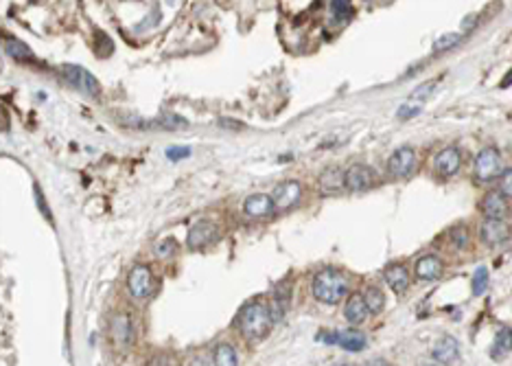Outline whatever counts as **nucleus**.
Here are the masks:
<instances>
[{
	"mask_svg": "<svg viewBox=\"0 0 512 366\" xmlns=\"http://www.w3.org/2000/svg\"><path fill=\"white\" fill-rule=\"evenodd\" d=\"M274 318L270 314V307L263 303H250L241 309L239 318H237V327L241 331V336L254 343V340H263L267 333L272 331Z\"/></svg>",
	"mask_w": 512,
	"mask_h": 366,
	"instance_id": "f257e3e1",
	"label": "nucleus"
},
{
	"mask_svg": "<svg viewBox=\"0 0 512 366\" xmlns=\"http://www.w3.org/2000/svg\"><path fill=\"white\" fill-rule=\"evenodd\" d=\"M348 294V279L337 272V270H326L318 272L313 279V296L324 305H337L341 299Z\"/></svg>",
	"mask_w": 512,
	"mask_h": 366,
	"instance_id": "f03ea898",
	"label": "nucleus"
},
{
	"mask_svg": "<svg viewBox=\"0 0 512 366\" xmlns=\"http://www.w3.org/2000/svg\"><path fill=\"white\" fill-rule=\"evenodd\" d=\"M62 77L64 82H68L72 88H77L79 92L88 94V96H99L101 88H99V82H96V77L92 75V72H88L86 68L81 66H62Z\"/></svg>",
	"mask_w": 512,
	"mask_h": 366,
	"instance_id": "7ed1b4c3",
	"label": "nucleus"
},
{
	"mask_svg": "<svg viewBox=\"0 0 512 366\" xmlns=\"http://www.w3.org/2000/svg\"><path fill=\"white\" fill-rule=\"evenodd\" d=\"M501 176V156L495 148H484L475 158V178L479 182H491Z\"/></svg>",
	"mask_w": 512,
	"mask_h": 366,
	"instance_id": "20e7f679",
	"label": "nucleus"
},
{
	"mask_svg": "<svg viewBox=\"0 0 512 366\" xmlns=\"http://www.w3.org/2000/svg\"><path fill=\"white\" fill-rule=\"evenodd\" d=\"M318 340H322V343H326V345H337L346 351H361V349H365V343H368L365 336L361 331H355V329H351V331H324V333L318 336Z\"/></svg>",
	"mask_w": 512,
	"mask_h": 366,
	"instance_id": "39448f33",
	"label": "nucleus"
},
{
	"mask_svg": "<svg viewBox=\"0 0 512 366\" xmlns=\"http://www.w3.org/2000/svg\"><path fill=\"white\" fill-rule=\"evenodd\" d=\"M127 285H130V292H132V296L144 301L149 294H152V287H154V277H152V270L147 265H134L132 267V272L127 277Z\"/></svg>",
	"mask_w": 512,
	"mask_h": 366,
	"instance_id": "423d86ee",
	"label": "nucleus"
},
{
	"mask_svg": "<svg viewBox=\"0 0 512 366\" xmlns=\"http://www.w3.org/2000/svg\"><path fill=\"white\" fill-rule=\"evenodd\" d=\"M377 184V172L372 167L357 162L346 172V189L348 191H368Z\"/></svg>",
	"mask_w": 512,
	"mask_h": 366,
	"instance_id": "0eeeda50",
	"label": "nucleus"
},
{
	"mask_svg": "<svg viewBox=\"0 0 512 366\" xmlns=\"http://www.w3.org/2000/svg\"><path fill=\"white\" fill-rule=\"evenodd\" d=\"M110 336L118 349H125L134 343V327L127 314H114L110 321Z\"/></svg>",
	"mask_w": 512,
	"mask_h": 366,
	"instance_id": "6e6552de",
	"label": "nucleus"
},
{
	"mask_svg": "<svg viewBox=\"0 0 512 366\" xmlns=\"http://www.w3.org/2000/svg\"><path fill=\"white\" fill-rule=\"evenodd\" d=\"M416 167V152L411 148H399L387 160V172L394 178H405L414 172Z\"/></svg>",
	"mask_w": 512,
	"mask_h": 366,
	"instance_id": "1a4fd4ad",
	"label": "nucleus"
},
{
	"mask_svg": "<svg viewBox=\"0 0 512 366\" xmlns=\"http://www.w3.org/2000/svg\"><path fill=\"white\" fill-rule=\"evenodd\" d=\"M302 195V187L300 182L296 180H287V182H280L274 193H272V200L276 204V209H291Z\"/></svg>",
	"mask_w": 512,
	"mask_h": 366,
	"instance_id": "9d476101",
	"label": "nucleus"
},
{
	"mask_svg": "<svg viewBox=\"0 0 512 366\" xmlns=\"http://www.w3.org/2000/svg\"><path fill=\"white\" fill-rule=\"evenodd\" d=\"M274 211H276V204L272 200V195L267 193H254L243 202V213L248 217H265V215H272Z\"/></svg>",
	"mask_w": 512,
	"mask_h": 366,
	"instance_id": "9b49d317",
	"label": "nucleus"
},
{
	"mask_svg": "<svg viewBox=\"0 0 512 366\" xmlns=\"http://www.w3.org/2000/svg\"><path fill=\"white\" fill-rule=\"evenodd\" d=\"M479 209L486 215V219H504L508 213V202L501 191H491L482 198Z\"/></svg>",
	"mask_w": 512,
	"mask_h": 366,
	"instance_id": "f8f14e48",
	"label": "nucleus"
},
{
	"mask_svg": "<svg viewBox=\"0 0 512 366\" xmlns=\"http://www.w3.org/2000/svg\"><path fill=\"white\" fill-rule=\"evenodd\" d=\"M462 165V154L457 148H447L436 156L433 167L440 176H453Z\"/></svg>",
	"mask_w": 512,
	"mask_h": 366,
	"instance_id": "ddd939ff",
	"label": "nucleus"
},
{
	"mask_svg": "<svg viewBox=\"0 0 512 366\" xmlns=\"http://www.w3.org/2000/svg\"><path fill=\"white\" fill-rule=\"evenodd\" d=\"M457 351H460L457 340H455L453 336H443V338L433 345L431 355H433V360H436L438 364H451V362H455Z\"/></svg>",
	"mask_w": 512,
	"mask_h": 366,
	"instance_id": "4468645a",
	"label": "nucleus"
},
{
	"mask_svg": "<svg viewBox=\"0 0 512 366\" xmlns=\"http://www.w3.org/2000/svg\"><path fill=\"white\" fill-rule=\"evenodd\" d=\"M443 261L436 255H425L416 261V277L423 281H438L443 277Z\"/></svg>",
	"mask_w": 512,
	"mask_h": 366,
	"instance_id": "2eb2a0df",
	"label": "nucleus"
},
{
	"mask_svg": "<svg viewBox=\"0 0 512 366\" xmlns=\"http://www.w3.org/2000/svg\"><path fill=\"white\" fill-rule=\"evenodd\" d=\"M318 184L322 193H337L346 187V172H341L339 167H329L320 174Z\"/></svg>",
	"mask_w": 512,
	"mask_h": 366,
	"instance_id": "dca6fc26",
	"label": "nucleus"
},
{
	"mask_svg": "<svg viewBox=\"0 0 512 366\" xmlns=\"http://www.w3.org/2000/svg\"><path fill=\"white\" fill-rule=\"evenodd\" d=\"M289 283H280L276 289H274V294L270 299V303H267V307H270V314H272V318L274 323L283 321V316L287 314V307H289Z\"/></svg>",
	"mask_w": 512,
	"mask_h": 366,
	"instance_id": "f3484780",
	"label": "nucleus"
},
{
	"mask_svg": "<svg viewBox=\"0 0 512 366\" xmlns=\"http://www.w3.org/2000/svg\"><path fill=\"white\" fill-rule=\"evenodd\" d=\"M482 241L486 243V246H497V243L506 241L508 237V228L506 224L501 222V219H486V222L482 224Z\"/></svg>",
	"mask_w": 512,
	"mask_h": 366,
	"instance_id": "a211bd4d",
	"label": "nucleus"
},
{
	"mask_svg": "<svg viewBox=\"0 0 512 366\" xmlns=\"http://www.w3.org/2000/svg\"><path fill=\"white\" fill-rule=\"evenodd\" d=\"M385 283L389 285V289H392L394 294H403V292H407V287H409V272H407V267L401 265V263L389 265L387 270H385Z\"/></svg>",
	"mask_w": 512,
	"mask_h": 366,
	"instance_id": "6ab92c4d",
	"label": "nucleus"
},
{
	"mask_svg": "<svg viewBox=\"0 0 512 366\" xmlns=\"http://www.w3.org/2000/svg\"><path fill=\"white\" fill-rule=\"evenodd\" d=\"M217 235V228L212 222H198L190 231H188V246L190 248H202L206 243H210Z\"/></svg>",
	"mask_w": 512,
	"mask_h": 366,
	"instance_id": "aec40b11",
	"label": "nucleus"
},
{
	"mask_svg": "<svg viewBox=\"0 0 512 366\" xmlns=\"http://www.w3.org/2000/svg\"><path fill=\"white\" fill-rule=\"evenodd\" d=\"M344 314H346V321H348L351 325H361L365 318H368L370 311H368V305H365V301H363L361 294H353V296L348 299V303H346Z\"/></svg>",
	"mask_w": 512,
	"mask_h": 366,
	"instance_id": "412c9836",
	"label": "nucleus"
},
{
	"mask_svg": "<svg viewBox=\"0 0 512 366\" xmlns=\"http://www.w3.org/2000/svg\"><path fill=\"white\" fill-rule=\"evenodd\" d=\"M212 362L215 366H237L239 364V357H237V351L232 345H217L215 347V353H212Z\"/></svg>",
	"mask_w": 512,
	"mask_h": 366,
	"instance_id": "4be33fe9",
	"label": "nucleus"
},
{
	"mask_svg": "<svg viewBox=\"0 0 512 366\" xmlns=\"http://www.w3.org/2000/svg\"><path fill=\"white\" fill-rule=\"evenodd\" d=\"M512 351V331L510 329H499L495 336V345H493V357L495 360H504L508 353Z\"/></svg>",
	"mask_w": 512,
	"mask_h": 366,
	"instance_id": "5701e85b",
	"label": "nucleus"
},
{
	"mask_svg": "<svg viewBox=\"0 0 512 366\" xmlns=\"http://www.w3.org/2000/svg\"><path fill=\"white\" fill-rule=\"evenodd\" d=\"M363 301H365V305H368V311H370V314H379V311L385 307V296H383V292H381L379 287H375V285L365 289Z\"/></svg>",
	"mask_w": 512,
	"mask_h": 366,
	"instance_id": "b1692460",
	"label": "nucleus"
},
{
	"mask_svg": "<svg viewBox=\"0 0 512 366\" xmlns=\"http://www.w3.org/2000/svg\"><path fill=\"white\" fill-rule=\"evenodd\" d=\"M7 53L16 60H22V62H31L33 60V53L29 51L27 44H22L18 40H7Z\"/></svg>",
	"mask_w": 512,
	"mask_h": 366,
	"instance_id": "393cba45",
	"label": "nucleus"
},
{
	"mask_svg": "<svg viewBox=\"0 0 512 366\" xmlns=\"http://www.w3.org/2000/svg\"><path fill=\"white\" fill-rule=\"evenodd\" d=\"M486 287H489V270H486V267H477V272L473 277V294L475 296L484 294Z\"/></svg>",
	"mask_w": 512,
	"mask_h": 366,
	"instance_id": "a878e982",
	"label": "nucleus"
},
{
	"mask_svg": "<svg viewBox=\"0 0 512 366\" xmlns=\"http://www.w3.org/2000/svg\"><path fill=\"white\" fill-rule=\"evenodd\" d=\"M460 42V33H447L443 38H438L433 44V51H449L451 46H455Z\"/></svg>",
	"mask_w": 512,
	"mask_h": 366,
	"instance_id": "bb28decb",
	"label": "nucleus"
},
{
	"mask_svg": "<svg viewBox=\"0 0 512 366\" xmlns=\"http://www.w3.org/2000/svg\"><path fill=\"white\" fill-rule=\"evenodd\" d=\"M331 9H333L335 18H351L353 16V5L346 3V0H335V3H331Z\"/></svg>",
	"mask_w": 512,
	"mask_h": 366,
	"instance_id": "cd10ccee",
	"label": "nucleus"
},
{
	"mask_svg": "<svg viewBox=\"0 0 512 366\" xmlns=\"http://www.w3.org/2000/svg\"><path fill=\"white\" fill-rule=\"evenodd\" d=\"M499 191L504 193V198H512V169H506L499 176Z\"/></svg>",
	"mask_w": 512,
	"mask_h": 366,
	"instance_id": "c85d7f7f",
	"label": "nucleus"
},
{
	"mask_svg": "<svg viewBox=\"0 0 512 366\" xmlns=\"http://www.w3.org/2000/svg\"><path fill=\"white\" fill-rule=\"evenodd\" d=\"M451 239H453V243L457 248H465L467 243H469V233H467V226H455L453 231H451Z\"/></svg>",
	"mask_w": 512,
	"mask_h": 366,
	"instance_id": "c756f323",
	"label": "nucleus"
},
{
	"mask_svg": "<svg viewBox=\"0 0 512 366\" xmlns=\"http://www.w3.org/2000/svg\"><path fill=\"white\" fill-rule=\"evenodd\" d=\"M176 253V241L173 239H166V241H160L158 243V246H156V255L158 257H171V255H173Z\"/></svg>",
	"mask_w": 512,
	"mask_h": 366,
	"instance_id": "7c9ffc66",
	"label": "nucleus"
},
{
	"mask_svg": "<svg viewBox=\"0 0 512 366\" xmlns=\"http://www.w3.org/2000/svg\"><path fill=\"white\" fill-rule=\"evenodd\" d=\"M436 79L433 82H427V84H423V88H419V90H414V94H411V99H423V96H429L431 92H433V88H436Z\"/></svg>",
	"mask_w": 512,
	"mask_h": 366,
	"instance_id": "2f4dec72",
	"label": "nucleus"
},
{
	"mask_svg": "<svg viewBox=\"0 0 512 366\" xmlns=\"http://www.w3.org/2000/svg\"><path fill=\"white\" fill-rule=\"evenodd\" d=\"M166 156H169V160H180V158L190 156V150L188 148H169Z\"/></svg>",
	"mask_w": 512,
	"mask_h": 366,
	"instance_id": "473e14b6",
	"label": "nucleus"
},
{
	"mask_svg": "<svg viewBox=\"0 0 512 366\" xmlns=\"http://www.w3.org/2000/svg\"><path fill=\"white\" fill-rule=\"evenodd\" d=\"M147 366H176V362H173V357H171V355H156V357L149 360Z\"/></svg>",
	"mask_w": 512,
	"mask_h": 366,
	"instance_id": "72a5a7b5",
	"label": "nucleus"
},
{
	"mask_svg": "<svg viewBox=\"0 0 512 366\" xmlns=\"http://www.w3.org/2000/svg\"><path fill=\"white\" fill-rule=\"evenodd\" d=\"M419 112H421L419 106H403V108L399 110V116L405 118V116H414V114H419Z\"/></svg>",
	"mask_w": 512,
	"mask_h": 366,
	"instance_id": "f704fd0d",
	"label": "nucleus"
},
{
	"mask_svg": "<svg viewBox=\"0 0 512 366\" xmlns=\"http://www.w3.org/2000/svg\"><path fill=\"white\" fill-rule=\"evenodd\" d=\"M365 366H389V362H385V360H372V362H368Z\"/></svg>",
	"mask_w": 512,
	"mask_h": 366,
	"instance_id": "c9c22d12",
	"label": "nucleus"
},
{
	"mask_svg": "<svg viewBox=\"0 0 512 366\" xmlns=\"http://www.w3.org/2000/svg\"><path fill=\"white\" fill-rule=\"evenodd\" d=\"M510 82H512V70L508 72V75L504 77V82H501V86H510Z\"/></svg>",
	"mask_w": 512,
	"mask_h": 366,
	"instance_id": "e433bc0d",
	"label": "nucleus"
},
{
	"mask_svg": "<svg viewBox=\"0 0 512 366\" xmlns=\"http://www.w3.org/2000/svg\"><path fill=\"white\" fill-rule=\"evenodd\" d=\"M190 366H206V362H204L202 357H198V360H193V362H190Z\"/></svg>",
	"mask_w": 512,
	"mask_h": 366,
	"instance_id": "4c0bfd02",
	"label": "nucleus"
},
{
	"mask_svg": "<svg viewBox=\"0 0 512 366\" xmlns=\"http://www.w3.org/2000/svg\"><path fill=\"white\" fill-rule=\"evenodd\" d=\"M333 366H353V364H346V362H341V364H333Z\"/></svg>",
	"mask_w": 512,
	"mask_h": 366,
	"instance_id": "58836bf2",
	"label": "nucleus"
},
{
	"mask_svg": "<svg viewBox=\"0 0 512 366\" xmlns=\"http://www.w3.org/2000/svg\"><path fill=\"white\" fill-rule=\"evenodd\" d=\"M421 366H438V364H421Z\"/></svg>",
	"mask_w": 512,
	"mask_h": 366,
	"instance_id": "ea45409f",
	"label": "nucleus"
}]
</instances>
